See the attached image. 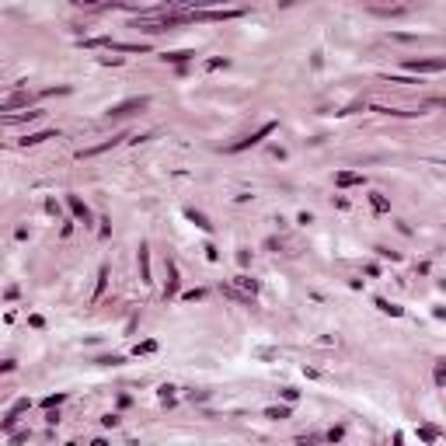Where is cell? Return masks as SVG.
I'll return each instance as SVG.
<instances>
[{
	"instance_id": "obj_27",
	"label": "cell",
	"mask_w": 446,
	"mask_h": 446,
	"mask_svg": "<svg viewBox=\"0 0 446 446\" xmlns=\"http://www.w3.org/2000/svg\"><path fill=\"white\" fill-rule=\"evenodd\" d=\"M296 397H300V390H296V387H283V401H286V405H293Z\"/></svg>"
},
{
	"instance_id": "obj_32",
	"label": "cell",
	"mask_w": 446,
	"mask_h": 446,
	"mask_svg": "<svg viewBox=\"0 0 446 446\" xmlns=\"http://www.w3.org/2000/svg\"><path fill=\"white\" fill-rule=\"evenodd\" d=\"M101 426H105V429H115L119 426V415H105V418H101Z\"/></svg>"
},
{
	"instance_id": "obj_31",
	"label": "cell",
	"mask_w": 446,
	"mask_h": 446,
	"mask_svg": "<svg viewBox=\"0 0 446 446\" xmlns=\"http://www.w3.org/2000/svg\"><path fill=\"white\" fill-rule=\"evenodd\" d=\"M202 296H206V290H189L181 300H189V303H192V300H202Z\"/></svg>"
},
{
	"instance_id": "obj_5",
	"label": "cell",
	"mask_w": 446,
	"mask_h": 446,
	"mask_svg": "<svg viewBox=\"0 0 446 446\" xmlns=\"http://www.w3.org/2000/svg\"><path fill=\"white\" fill-rule=\"evenodd\" d=\"M244 11H195V14H189V18H195V21H233V18H241Z\"/></svg>"
},
{
	"instance_id": "obj_37",
	"label": "cell",
	"mask_w": 446,
	"mask_h": 446,
	"mask_svg": "<svg viewBox=\"0 0 446 446\" xmlns=\"http://www.w3.org/2000/svg\"><path fill=\"white\" fill-rule=\"evenodd\" d=\"M66 446H77V443H66Z\"/></svg>"
},
{
	"instance_id": "obj_12",
	"label": "cell",
	"mask_w": 446,
	"mask_h": 446,
	"mask_svg": "<svg viewBox=\"0 0 446 446\" xmlns=\"http://www.w3.org/2000/svg\"><path fill=\"white\" fill-rule=\"evenodd\" d=\"M122 136H112V139H105V143H98V147H87V150H80L77 154V160H84V157H98V154H105V150H112Z\"/></svg>"
},
{
	"instance_id": "obj_2",
	"label": "cell",
	"mask_w": 446,
	"mask_h": 446,
	"mask_svg": "<svg viewBox=\"0 0 446 446\" xmlns=\"http://www.w3.org/2000/svg\"><path fill=\"white\" fill-rule=\"evenodd\" d=\"M272 133H275V122H265V126H258L254 133H248L244 139H237V143H230L227 150H230V154H241V150H248V147H258V143H262L265 136H272Z\"/></svg>"
},
{
	"instance_id": "obj_30",
	"label": "cell",
	"mask_w": 446,
	"mask_h": 446,
	"mask_svg": "<svg viewBox=\"0 0 446 446\" xmlns=\"http://www.w3.org/2000/svg\"><path fill=\"white\" fill-rule=\"evenodd\" d=\"M160 401H168V405H171V401H175V387H168V384H164V387H160Z\"/></svg>"
},
{
	"instance_id": "obj_7",
	"label": "cell",
	"mask_w": 446,
	"mask_h": 446,
	"mask_svg": "<svg viewBox=\"0 0 446 446\" xmlns=\"http://www.w3.org/2000/svg\"><path fill=\"white\" fill-rule=\"evenodd\" d=\"M178 283H181L178 265H175V262H168V286H164V300H175V296H178Z\"/></svg>"
},
{
	"instance_id": "obj_26",
	"label": "cell",
	"mask_w": 446,
	"mask_h": 446,
	"mask_svg": "<svg viewBox=\"0 0 446 446\" xmlns=\"http://www.w3.org/2000/svg\"><path fill=\"white\" fill-rule=\"evenodd\" d=\"M227 66H230V59H209V63H206V70H227Z\"/></svg>"
},
{
	"instance_id": "obj_11",
	"label": "cell",
	"mask_w": 446,
	"mask_h": 446,
	"mask_svg": "<svg viewBox=\"0 0 446 446\" xmlns=\"http://www.w3.org/2000/svg\"><path fill=\"white\" fill-rule=\"evenodd\" d=\"M56 129H42V133H28L25 139H21V147H39V143H45V139H56Z\"/></svg>"
},
{
	"instance_id": "obj_22",
	"label": "cell",
	"mask_w": 446,
	"mask_h": 446,
	"mask_svg": "<svg viewBox=\"0 0 446 446\" xmlns=\"http://www.w3.org/2000/svg\"><path fill=\"white\" fill-rule=\"evenodd\" d=\"M133 352H136V356H150V352H157V342H154V338H147V342H139Z\"/></svg>"
},
{
	"instance_id": "obj_4",
	"label": "cell",
	"mask_w": 446,
	"mask_h": 446,
	"mask_svg": "<svg viewBox=\"0 0 446 446\" xmlns=\"http://www.w3.org/2000/svg\"><path fill=\"white\" fill-rule=\"evenodd\" d=\"M32 101H35V95H32V91H18V95L4 98V105H0V112H7V115H14V108H28Z\"/></svg>"
},
{
	"instance_id": "obj_20",
	"label": "cell",
	"mask_w": 446,
	"mask_h": 446,
	"mask_svg": "<svg viewBox=\"0 0 446 446\" xmlns=\"http://www.w3.org/2000/svg\"><path fill=\"white\" fill-rule=\"evenodd\" d=\"M432 380H436V387H446V359H436V369H432Z\"/></svg>"
},
{
	"instance_id": "obj_23",
	"label": "cell",
	"mask_w": 446,
	"mask_h": 446,
	"mask_svg": "<svg viewBox=\"0 0 446 446\" xmlns=\"http://www.w3.org/2000/svg\"><path fill=\"white\" fill-rule=\"evenodd\" d=\"M66 401V394H49V397H42V408H59Z\"/></svg>"
},
{
	"instance_id": "obj_28",
	"label": "cell",
	"mask_w": 446,
	"mask_h": 446,
	"mask_svg": "<svg viewBox=\"0 0 446 446\" xmlns=\"http://www.w3.org/2000/svg\"><path fill=\"white\" fill-rule=\"evenodd\" d=\"M98 363H101V366H122V356H101Z\"/></svg>"
},
{
	"instance_id": "obj_15",
	"label": "cell",
	"mask_w": 446,
	"mask_h": 446,
	"mask_svg": "<svg viewBox=\"0 0 446 446\" xmlns=\"http://www.w3.org/2000/svg\"><path fill=\"white\" fill-rule=\"evenodd\" d=\"M418 439L426 446H436V439H439V429L436 426H418Z\"/></svg>"
},
{
	"instance_id": "obj_35",
	"label": "cell",
	"mask_w": 446,
	"mask_h": 446,
	"mask_svg": "<svg viewBox=\"0 0 446 446\" xmlns=\"http://www.w3.org/2000/svg\"><path fill=\"white\" fill-rule=\"evenodd\" d=\"M202 251H206V258H209V262H216V258H220V254H216V248H213V244H206Z\"/></svg>"
},
{
	"instance_id": "obj_33",
	"label": "cell",
	"mask_w": 446,
	"mask_h": 446,
	"mask_svg": "<svg viewBox=\"0 0 446 446\" xmlns=\"http://www.w3.org/2000/svg\"><path fill=\"white\" fill-rule=\"evenodd\" d=\"M45 213H49V216H59V202H56V199H49V202H45Z\"/></svg>"
},
{
	"instance_id": "obj_13",
	"label": "cell",
	"mask_w": 446,
	"mask_h": 446,
	"mask_svg": "<svg viewBox=\"0 0 446 446\" xmlns=\"http://www.w3.org/2000/svg\"><path fill=\"white\" fill-rule=\"evenodd\" d=\"M192 56H195L192 49H175V53H164L160 59H164V63H178V66H181V63H189Z\"/></svg>"
},
{
	"instance_id": "obj_3",
	"label": "cell",
	"mask_w": 446,
	"mask_h": 446,
	"mask_svg": "<svg viewBox=\"0 0 446 446\" xmlns=\"http://www.w3.org/2000/svg\"><path fill=\"white\" fill-rule=\"evenodd\" d=\"M405 70H411V74H439V70H446V56H422V59H405Z\"/></svg>"
},
{
	"instance_id": "obj_17",
	"label": "cell",
	"mask_w": 446,
	"mask_h": 446,
	"mask_svg": "<svg viewBox=\"0 0 446 446\" xmlns=\"http://www.w3.org/2000/svg\"><path fill=\"white\" fill-rule=\"evenodd\" d=\"M369 206H373L377 213H390V202L384 199V192H369Z\"/></svg>"
},
{
	"instance_id": "obj_34",
	"label": "cell",
	"mask_w": 446,
	"mask_h": 446,
	"mask_svg": "<svg viewBox=\"0 0 446 446\" xmlns=\"http://www.w3.org/2000/svg\"><path fill=\"white\" fill-rule=\"evenodd\" d=\"M324 439H328V443H338V439H342V429L335 426V429H331V432H328V436H324Z\"/></svg>"
},
{
	"instance_id": "obj_14",
	"label": "cell",
	"mask_w": 446,
	"mask_h": 446,
	"mask_svg": "<svg viewBox=\"0 0 446 446\" xmlns=\"http://www.w3.org/2000/svg\"><path fill=\"white\" fill-rule=\"evenodd\" d=\"M185 216H189V220H192L195 227H199V230H213V223H209V220H206V213H199V209H185Z\"/></svg>"
},
{
	"instance_id": "obj_8",
	"label": "cell",
	"mask_w": 446,
	"mask_h": 446,
	"mask_svg": "<svg viewBox=\"0 0 446 446\" xmlns=\"http://www.w3.org/2000/svg\"><path fill=\"white\" fill-rule=\"evenodd\" d=\"M335 185H338V189H356V185H366V178L356 175V171H338V175H335Z\"/></svg>"
},
{
	"instance_id": "obj_16",
	"label": "cell",
	"mask_w": 446,
	"mask_h": 446,
	"mask_svg": "<svg viewBox=\"0 0 446 446\" xmlns=\"http://www.w3.org/2000/svg\"><path fill=\"white\" fill-rule=\"evenodd\" d=\"M42 119V112H35V108H32V112H21V115H4V122H7V126H14V122H39Z\"/></svg>"
},
{
	"instance_id": "obj_6",
	"label": "cell",
	"mask_w": 446,
	"mask_h": 446,
	"mask_svg": "<svg viewBox=\"0 0 446 446\" xmlns=\"http://www.w3.org/2000/svg\"><path fill=\"white\" fill-rule=\"evenodd\" d=\"M66 206H70V213L77 216L84 227H91V209H87V202H84L80 195H66Z\"/></svg>"
},
{
	"instance_id": "obj_36",
	"label": "cell",
	"mask_w": 446,
	"mask_h": 446,
	"mask_svg": "<svg viewBox=\"0 0 446 446\" xmlns=\"http://www.w3.org/2000/svg\"><path fill=\"white\" fill-rule=\"evenodd\" d=\"M394 446H405V436H401V432H394Z\"/></svg>"
},
{
	"instance_id": "obj_24",
	"label": "cell",
	"mask_w": 446,
	"mask_h": 446,
	"mask_svg": "<svg viewBox=\"0 0 446 446\" xmlns=\"http://www.w3.org/2000/svg\"><path fill=\"white\" fill-rule=\"evenodd\" d=\"M321 439H324V436H317V432H311V436H300V439H296V446H317Z\"/></svg>"
},
{
	"instance_id": "obj_25",
	"label": "cell",
	"mask_w": 446,
	"mask_h": 446,
	"mask_svg": "<svg viewBox=\"0 0 446 446\" xmlns=\"http://www.w3.org/2000/svg\"><path fill=\"white\" fill-rule=\"evenodd\" d=\"M373 14H384V18H390V14H405V7H373Z\"/></svg>"
},
{
	"instance_id": "obj_29",
	"label": "cell",
	"mask_w": 446,
	"mask_h": 446,
	"mask_svg": "<svg viewBox=\"0 0 446 446\" xmlns=\"http://www.w3.org/2000/svg\"><path fill=\"white\" fill-rule=\"evenodd\" d=\"M373 251L380 254V258H390V262H397V258H401V254H397V251H387V248H380V244H377V248H373Z\"/></svg>"
},
{
	"instance_id": "obj_19",
	"label": "cell",
	"mask_w": 446,
	"mask_h": 446,
	"mask_svg": "<svg viewBox=\"0 0 446 446\" xmlns=\"http://www.w3.org/2000/svg\"><path fill=\"white\" fill-rule=\"evenodd\" d=\"M265 415L275 418V422H283V418H290V405H272V408H265Z\"/></svg>"
},
{
	"instance_id": "obj_10",
	"label": "cell",
	"mask_w": 446,
	"mask_h": 446,
	"mask_svg": "<svg viewBox=\"0 0 446 446\" xmlns=\"http://www.w3.org/2000/svg\"><path fill=\"white\" fill-rule=\"evenodd\" d=\"M233 283L241 286V293H244V296H251V300H254V296H258V279H251L248 272H241V275H237Z\"/></svg>"
},
{
	"instance_id": "obj_9",
	"label": "cell",
	"mask_w": 446,
	"mask_h": 446,
	"mask_svg": "<svg viewBox=\"0 0 446 446\" xmlns=\"http://www.w3.org/2000/svg\"><path fill=\"white\" fill-rule=\"evenodd\" d=\"M136 262H139V283H150V248L147 244H139Z\"/></svg>"
},
{
	"instance_id": "obj_18",
	"label": "cell",
	"mask_w": 446,
	"mask_h": 446,
	"mask_svg": "<svg viewBox=\"0 0 446 446\" xmlns=\"http://www.w3.org/2000/svg\"><path fill=\"white\" fill-rule=\"evenodd\" d=\"M373 303H377V307H380L384 314H390V317H401V314H405L401 307H397V303H390V300H384V296H377Z\"/></svg>"
},
{
	"instance_id": "obj_1",
	"label": "cell",
	"mask_w": 446,
	"mask_h": 446,
	"mask_svg": "<svg viewBox=\"0 0 446 446\" xmlns=\"http://www.w3.org/2000/svg\"><path fill=\"white\" fill-rule=\"evenodd\" d=\"M147 105H150V98H147V95L126 98V101H119V105H112V108H108V119H126V115H133V112H143Z\"/></svg>"
},
{
	"instance_id": "obj_21",
	"label": "cell",
	"mask_w": 446,
	"mask_h": 446,
	"mask_svg": "<svg viewBox=\"0 0 446 446\" xmlns=\"http://www.w3.org/2000/svg\"><path fill=\"white\" fill-rule=\"evenodd\" d=\"M105 283H108V265H101V272H98V290H95V300H101V293H105Z\"/></svg>"
}]
</instances>
